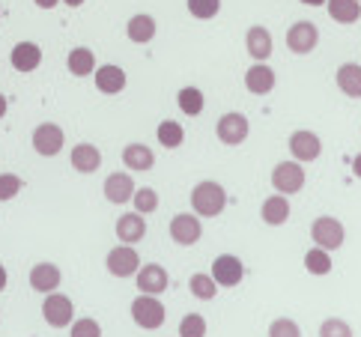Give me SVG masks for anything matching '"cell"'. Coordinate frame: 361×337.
<instances>
[{
    "label": "cell",
    "instance_id": "cell-1",
    "mask_svg": "<svg viewBox=\"0 0 361 337\" xmlns=\"http://www.w3.org/2000/svg\"><path fill=\"white\" fill-rule=\"evenodd\" d=\"M224 206H227V191L218 183H212V179L197 183L195 191H191V209H195V215L215 218L224 212Z\"/></svg>",
    "mask_w": 361,
    "mask_h": 337
},
{
    "label": "cell",
    "instance_id": "cell-2",
    "mask_svg": "<svg viewBox=\"0 0 361 337\" xmlns=\"http://www.w3.org/2000/svg\"><path fill=\"white\" fill-rule=\"evenodd\" d=\"M164 317H167V310H164V305L159 302V295L140 293L137 299L132 302V319H135V326H137V329L156 331V329L164 326Z\"/></svg>",
    "mask_w": 361,
    "mask_h": 337
},
{
    "label": "cell",
    "instance_id": "cell-3",
    "mask_svg": "<svg viewBox=\"0 0 361 337\" xmlns=\"http://www.w3.org/2000/svg\"><path fill=\"white\" fill-rule=\"evenodd\" d=\"M42 319L48 322L51 329H69L72 322H75V305L69 295H63V293H48L45 295V302H42Z\"/></svg>",
    "mask_w": 361,
    "mask_h": 337
},
{
    "label": "cell",
    "instance_id": "cell-4",
    "mask_svg": "<svg viewBox=\"0 0 361 337\" xmlns=\"http://www.w3.org/2000/svg\"><path fill=\"white\" fill-rule=\"evenodd\" d=\"M311 239H314V245H319V248L338 251L343 245V239H346V230H343V224L338 221V218L322 215L311 224Z\"/></svg>",
    "mask_w": 361,
    "mask_h": 337
},
{
    "label": "cell",
    "instance_id": "cell-5",
    "mask_svg": "<svg viewBox=\"0 0 361 337\" xmlns=\"http://www.w3.org/2000/svg\"><path fill=\"white\" fill-rule=\"evenodd\" d=\"M272 185L278 194H299L305 188V167L302 161H281L275 164V171H272Z\"/></svg>",
    "mask_w": 361,
    "mask_h": 337
},
{
    "label": "cell",
    "instance_id": "cell-6",
    "mask_svg": "<svg viewBox=\"0 0 361 337\" xmlns=\"http://www.w3.org/2000/svg\"><path fill=\"white\" fill-rule=\"evenodd\" d=\"M248 132H251V123H248V116L239 114V111L224 114L221 120H218V125H215L218 140H221V144H227V147H239V144H245Z\"/></svg>",
    "mask_w": 361,
    "mask_h": 337
},
{
    "label": "cell",
    "instance_id": "cell-7",
    "mask_svg": "<svg viewBox=\"0 0 361 337\" xmlns=\"http://www.w3.org/2000/svg\"><path fill=\"white\" fill-rule=\"evenodd\" d=\"M105 266H108V275L114 278H132L135 271L140 269V257L135 251V245H117V248H111L108 257H105Z\"/></svg>",
    "mask_w": 361,
    "mask_h": 337
},
{
    "label": "cell",
    "instance_id": "cell-8",
    "mask_svg": "<svg viewBox=\"0 0 361 337\" xmlns=\"http://www.w3.org/2000/svg\"><path fill=\"white\" fill-rule=\"evenodd\" d=\"M63 144H66V135H63V128L57 123H42L33 128V149L42 155V159H54L60 155Z\"/></svg>",
    "mask_w": 361,
    "mask_h": 337
},
{
    "label": "cell",
    "instance_id": "cell-9",
    "mask_svg": "<svg viewBox=\"0 0 361 337\" xmlns=\"http://www.w3.org/2000/svg\"><path fill=\"white\" fill-rule=\"evenodd\" d=\"M245 278V263L239 260L236 254H221V257H215V263H212V281L218 283V287H239Z\"/></svg>",
    "mask_w": 361,
    "mask_h": 337
},
{
    "label": "cell",
    "instance_id": "cell-10",
    "mask_svg": "<svg viewBox=\"0 0 361 337\" xmlns=\"http://www.w3.org/2000/svg\"><path fill=\"white\" fill-rule=\"evenodd\" d=\"M319 42V30L314 21H295L287 30V48L293 54H311Z\"/></svg>",
    "mask_w": 361,
    "mask_h": 337
},
{
    "label": "cell",
    "instance_id": "cell-11",
    "mask_svg": "<svg viewBox=\"0 0 361 337\" xmlns=\"http://www.w3.org/2000/svg\"><path fill=\"white\" fill-rule=\"evenodd\" d=\"M171 239L176 245H183V248H188V245H195L200 239L203 233V224H200V215H191V212H179L171 218Z\"/></svg>",
    "mask_w": 361,
    "mask_h": 337
},
{
    "label": "cell",
    "instance_id": "cell-12",
    "mask_svg": "<svg viewBox=\"0 0 361 337\" xmlns=\"http://www.w3.org/2000/svg\"><path fill=\"white\" fill-rule=\"evenodd\" d=\"M135 281H137V290L147 293V295H161L167 287H171V275L167 269L159 263H147L135 271Z\"/></svg>",
    "mask_w": 361,
    "mask_h": 337
},
{
    "label": "cell",
    "instance_id": "cell-13",
    "mask_svg": "<svg viewBox=\"0 0 361 337\" xmlns=\"http://www.w3.org/2000/svg\"><path fill=\"white\" fill-rule=\"evenodd\" d=\"M290 152H293V159L302 164L317 161L322 152V140H319V135L307 132V128H299V132L290 135Z\"/></svg>",
    "mask_w": 361,
    "mask_h": 337
},
{
    "label": "cell",
    "instance_id": "cell-14",
    "mask_svg": "<svg viewBox=\"0 0 361 337\" xmlns=\"http://www.w3.org/2000/svg\"><path fill=\"white\" fill-rule=\"evenodd\" d=\"M102 191H105V197H108V203H114V206H123V203H128L132 200V194H135V183H132V173H111L108 179H105V185H102Z\"/></svg>",
    "mask_w": 361,
    "mask_h": 337
},
{
    "label": "cell",
    "instance_id": "cell-15",
    "mask_svg": "<svg viewBox=\"0 0 361 337\" xmlns=\"http://www.w3.org/2000/svg\"><path fill=\"white\" fill-rule=\"evenodd\" d=\"M117 239L123 242V245H137V242H144V236H147V221H144V215L140 212H126V215H120L117 218Z\"/></svg>",
    "mask_w": 361,
    "mask_h": 337
},
{
    "label": "cell",
    "instance_id": "cell-16",
    "mask_svg": "<svg viewBox=\"0 0 361 337\" xmlns=\"http://www.w3.org/2000/svg\"><path fill=\"white\" fill-rule=\"evenodd\" d=\"M9 63H12L16 72H36L39 63H42V48L36 42H18L16 48H12Z\"/></svg>",
    "mask_w": 361,
    "mask_h": 337
},
{
    "label": "cell",
    "instance_id": "cell-17",
    "mask_svg": "<svg viewBox=\"0 0 361 337\" xmlns=\"http://www.w3.org/2000/svg\"><path fill=\"white\" fill-rule=\"evenodd\" d=\"M245 48H248L251 60L266 63L269 54H272V33L260 27V24H254V27H248V33H245Z\"/></svg>",
    "mask_w": 361,
    "mask_h": 337
},
{
    "label": "cell",
    "instance_id": "cell-18",
    "mask_svg": "<svg viewBox=\"0 0 361 337\" xmlns=\"http://www.w3.org/2000/svg\"><path fill=\"white\" fill-rule=\"evenodd\" d=\"M245 87L254 96H266L275 90V69H269L266 63H254V66L245 72Z\"/></svg>",
    "mask_w": 361,
    "mask_h": 337
},
{
    "label": "cell",
    "instance_id": "cell-19",
    "mask_svg": "<svg viewBox=\"0 0 361 337\" xmlns=\"http://www.w3.org/2000/svg\"><path fill=\"white\" fill-rule=\"evenodd\" d=\"M60 281H63V275H60V269L54 263H36L30 269V287L36 293H45V295L54 293L60 287Z\"/></svg>",
    "mask_w": 361,
    "mask_h": 337
},
{
    "label": "cell",
    "instance_id": "cell-20",
    "mask_svg": "<svg viewBox=\"0 0 361 337\" xmlns=\"http://www.w3.org/2000/svg\"><path fill=\"white\" fill-rule=\"evenodd\" d=\"M93 78H96L99 93L114 96V93H123V90H126V72H123L120 66H114V63H105V66H96Z\"/></svg>",
    "mask_w": 361,
    "mask_h": 337
},
{
    "label": "cell",
    "instance_id": "cell-21",
    "mask_svg": "<svg viewBox=\"0 0 361 337\" xmlns=\"http://www.w3.org/2000/svg\"><path fill=\"white\" fill-rule=\"evenodd\" d=\"M260 218H263L269 227L287 224V218H290V200H287V194H272V197H266L263 206H260Z\"/></svg>",
    "mask_w": 361,
    "mask_h": 337
},
{
    "label": "cell",
    "instance_id": "cell-22",
    "mask_svg": "<svg viewBox=\"0 0 361 337\" xmlns=\"http://www.w3.org/2000/svg\"><path fill=\"white\" fill-rule=\"evenodd\" d=\"M156 30H159V24H156V18H152V16H147V12H137V16H132V18H128V27H126L128 39L137 42V45L152 42V39H156Z\"/></svg>",
    "mask_w": 361,
    "mask_h": 337
},
{
    "label": "cell",
    "instance_id": "cell-23",
    "mask_svg": "<svg viewBox=\"0 0 361 337\" xmlns=\"http://www.w3.org/2000/svg\"><path fill=\"white\" fill-rule=\"evenodd\" d=\"M123 164L128 167V171H152V164H156V152H152L147 144H128L123 149Z\"/></svg>",
    "mask_w": 361,
    "mask_h": 337
},
{
    "label": "cell",
    "instance_id": "cell-24",
    "mask_svg": "<svg viewBox=\"0 0 361 337\" xmlns=\"http://www.w3.org/2000/svg\"><path fill=\"white\" fill-rule=\"evenodd\" d=\"M69 161H72V167L78 173H96L99 167H102V152L93 144H78V147L72 149Z\"/></svg>",
    "mask_w": 361,
    "mask_h": 337
},
{
    "label": "cell",
    "instance_id": "cell-25",
    "mask_svg": "<svg viewBox=\"0 0 361 337\" xmlns=\"http://www.w3.org/2000/svg\"><path fill=\"white\" fill-rule=\"evenodd\" d=\"M334 81H338V90L343 96L361 99V63H343L334 75Z\"/></svg>",
    "mask_w": 361,
    "mask_h": 337
},
{
    "label": "cell",
    "instance_id": "cell-26",
    "mask_svg": "<svg viewBox=\"0 0 361 337\" xmlns=\"http://www.w3.org/2000/svg\"><path fill=\"white\" fill-rule=\"evenodd\" d=\"M66 66L75 78H84V75H93L96 72V54H93V48H72L69 51V57H66Z\"/></svg>",
    "mask_w": 361,
    "mask_h": 337
},
{
    "label": "cell",
    "instance_id": "cell-27",
    "mask_svg": "<svg viewBox=\"0 0 361 337\" xmlns=\"http://www.w3.org/2000/svg\"><path fill=\"white\" fill-rule=\"evenodd\" d=\"M326 9H329L331 21H338V24H355L361 18L358 0H326Z\"/></svg>",
    "mask_w": 361,
    "mask_h": 337
},
{
    "label": "cell",
    "instance_id": "cell-28",
    "mask_svg": "<svg viewBox=\"0 0 361 337\" xmlns=\"http://www.w3.org/2000/svg\"><path fill=\"white\" fill-rule=\"evenodd\" d=\"M176 105L185 116H197L206 108V96H203V90H197V87H183L176 93Z\"/></svg>",
    "mask_w": 361,
    "mask_h": 337
},
{
    "label": "cell",
    "instance_id": "cell-29",
    "mask_svg": "<svg viewBox=\"0 0 361 337\" xmlns=\"http://www.w3.org/2000/svg\"><path fill=\"white\" fill-rule=\"evenodd\" d=\"M305 269L311 271V275H317V278L329 275V271H331V251H326V248H319V245H314V248L305 254Z\"/></svg>",
    "mask_w": 361,
    "mask_h": 337
},
{
    "label": "cell",
    "instance_id": "cell-30",
    "mask_svg": "<svg viewBox=\"0 0 361 337\" xmlns=\"http://www.w3.org/2000/svg\"><path fill=\"white\" fill-rule=\"evenodd\" d=\"M188 287H191V295L195 299H200V302H212L215 295H218V283L212 281V275H203V271H197V275H191V281H188Z\"/></svg>",
    "mask_w": 361,
    "mask_h": 337
},
{
    "label": "cell",
    "instance_id": "cell-31",
    "mask_svg": "<svg viewBox=\"0 0 361 337\" xmlns=\"http://www.w3.org/2000/svg\"><path fill=\"white\" fill-rule=\"evenodd\" d=\"M183 140H185V128L179 125L176 120H164V123H159V144H161L164 149L183 147Z\"/></svg>",
    "mask_w": 361,
    "mask_h": 337
},
{
    "label": "cell",
    "instance_id": "cell-32",
    "mask_svg": "<svg viewBox=\"0 0 361 337\" xmlns=\"http://www.w3.org/2000/svg\"><path fill=\"white\" fill-rule=\"evenodd\" d=\"M132 206H135V212H140V215L156 212L159 209V191L156 188H135Z\"/></svg>",
    "mask_w": 361,
    "mask_h": 337
},
{
    "label": "cell",
    "instance_id": "cell-33",
    "mask_svg": "<svg viewBox=\"0 0 361 337\" xmlns=\"http://www.w3.org/2000/svg\"><path fill=\"white\" fill-rule=\"evenodd\" d=\"M185 4H188L191 16L200 18V21H209L221 12V0H185Z\"/></svg>",
    "mask_w": 361,
    "mask_h": 337
},
{
    "label": "cell",
    "instance_id": "cell-34",
    "mask_svg": "<svg viewBox=\"0 0 361 337\" xmlns=\"http://www.w3.org/2000/svg\"><path fill=\"white\" fill-rule=\"evenodd\" d=\"M179 337H206V319L200 314H185L179 322Z\"/></svg>",
    "mask_w": 361,
    "mask_h": 337
},
{
    "label": "cell",
    "instance_id": "cell-35",
    "mask_svg": "<svg viewBox=\"0 0 361 337\" xmlns=\"http://www.w3.org/2000/svg\"><path fill=\"white\" fill-rule=\"evenodd\" d=\"M21 188H24L21 176H16V173H0V203L16 200L18 194H21Z\"/></svg>",
    "mask_w": 361,
    "mask_h": 337
},
{
    "label": "cell",
    "instance_id": "cell-36",
    "mask_svg": "<svg viewBox=\"0 0 361 337\" xmlns=\"http://www.w3.org/2000/svg\"><path fill=\"white\" fill-rule=\"evenodd\" d=\"M319 337H353V329H350V322H343L338 317H329V319H322Z\"/></svg>",
    "mask_w": 361,
    "mask_h": 337
},
{
    "label": "cell",
    "instance_id": "cell-37",
    "mask_svg": "<svg viewBox=\"0 0 361 337\" xmlns=\"http://www.w3.org/2000/svg\"><path fill=\"white\" fill-rule=\"evenodd\" d=\"M69 337H102V326L93 317H84V319H75L69 326Z\"/></svg>",
    "mask_w": 361,
    "mask_h": 337
},
{
    "label": "cell",
    "instance_id": "cell-38",
    "mask_svg": "<svg viewBox=\"0 0 361 337\" xmlns=\"http://www.w3.org/2000/svg\"><path fill=\"white\" fill-rule=\"evenodd\" d=\"M269 337H302V329H299V322L295 319L281 317V319H275L272 326H269Z\"/></svg>",
    "mask_w": 361,
    "mask_h": 337
},
{
    "label": "cell",
    "instance_id": "cell-39",
    "mask_svg": "<svg viewBox=\"0 0 361 337\" xmlns=\"http://www.w3.org/2000/svg\"><path fill=\"white\" fill-rule=\"evenodd\" d=\"M33 4L39 6V9H54V6L60 4V0H33Z\"/></svg>",
    "mask_w": 361,
    "mask_h": 337
},
{
    "label": "cell",
    "instance_id": "cell-40",
    "mask_svg": "<svg viewBox=\"0 0 361 337\" xmlns=\"http://www.w3.org/2000/svg\"><path fill=\"white\" fill-rule=\"evenodd\" d=\"M353 176H355V179H361V152L353 159Z\"/></svg>",
    "mask_w": 361,
    "mask_h": 337
},
{
    "label": "cell",
    "instance_id": "cell-41",
    "mask_svg": "<svg viewBox=\"0 0 361 337\" xmlns=\"http://www.w3.org/2000/svg\"><path fill=\"white\" fill-rule=\"evenodd\" d=\"M6 111H9V99H6L4 93H0V120L6 116Z\"/></svg>",
    "mask_w": 361,
    "mask_h": 337
},
{
    "label": "cell",
    "instance_id": "cell-42",
    "mask_svg": "<svg viewBox=\"0 0 361 337\" xmlns=\"http://www.w3.org/2000/svg\"><path fill=\"white\" fill-rule=\"evenodd\" d=\"M6 281H9V275H6V266H0V293L6 290Z\"/></svg>",
    "mask_w": 361,
    "mask_h": 337
},
{
    "label": "cell",
    "instance_id": "cell-43",
    "mask_svg": "<svg viewBox=\"0 0 361 337\" xmlns=\"http://www.w3.org/2000/svg\"><path fill=\"white\" fill-rule=\"evenodd\" d=\"M63 4H66V6H72V9H78V6L84 4V0H63Z\"/></svg>",
    "mask_w": 361,
    "mask_h": 337
},
{
    "label": "cell",
    "instance_id": "cell-44",
    "mask_svg": "<svg viewBox=\"0 0 361 337\" xmlns=\"http://www.w3.org/2000/svg\"><path fill=\"white\" fill-rule=\"evenodd\" d=\"M302 4H305V6H322L326 0H302Z\"/></svg>",
    "mask_w": 361,
    "mask_h": 337
},
{
    "label": "cell",
    "instance_id": "cell-45",
    "mask_svg": "<svg viewBox=\"0 0 361 337\" xmlns=\"http://www.w3.org/2000/svg\"><path fill=\"white\" fill-rule=\"evenodd\" d=\"M0 16H4V9H0Z\"/></svg>",
    "mask_w": 361,
    "mask_h": 337
},
{
    "label": "cell",
    "instance_id": "cell-46",
    "mask_svg": "<svg viewBox=\"0 0 361 337\" xmlns=\"http://www.w3.org/2000/svg\"><path fill=\"white\" fill-rule=\"evenodd\" d=\"M358 4H361V0H358Z\"/></svg>",
    "mask_w": 361,
    "mask_h": 337
}]
</instances>
